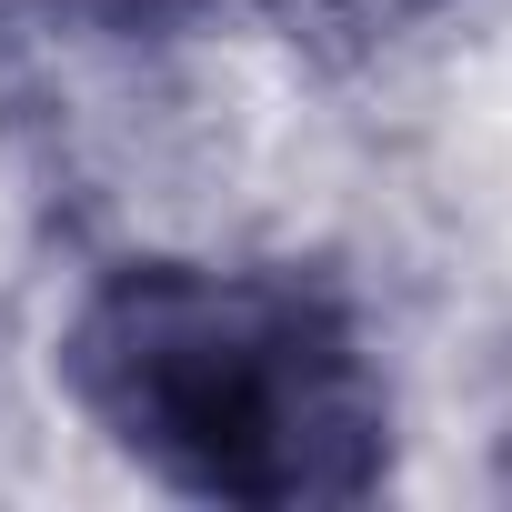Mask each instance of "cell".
I'll return each mask as SVG.
<instances>
[{
    "label": "cell",
    "instance_id": "1",
    "mask_svg": "<svg viewBox=\"0 0 512 512\" xmlns=\"http://www.w3.org/2000/svg\"><path fill=\"white\" fill-rule=\"evenodd\" d=\"M101 372L151 452L241 502H292L352 482V372L302 302L151 282L101 322Z\"/></svg>",
    "mask_w": 512,
    "mask_h": 512
}]
</instances>
